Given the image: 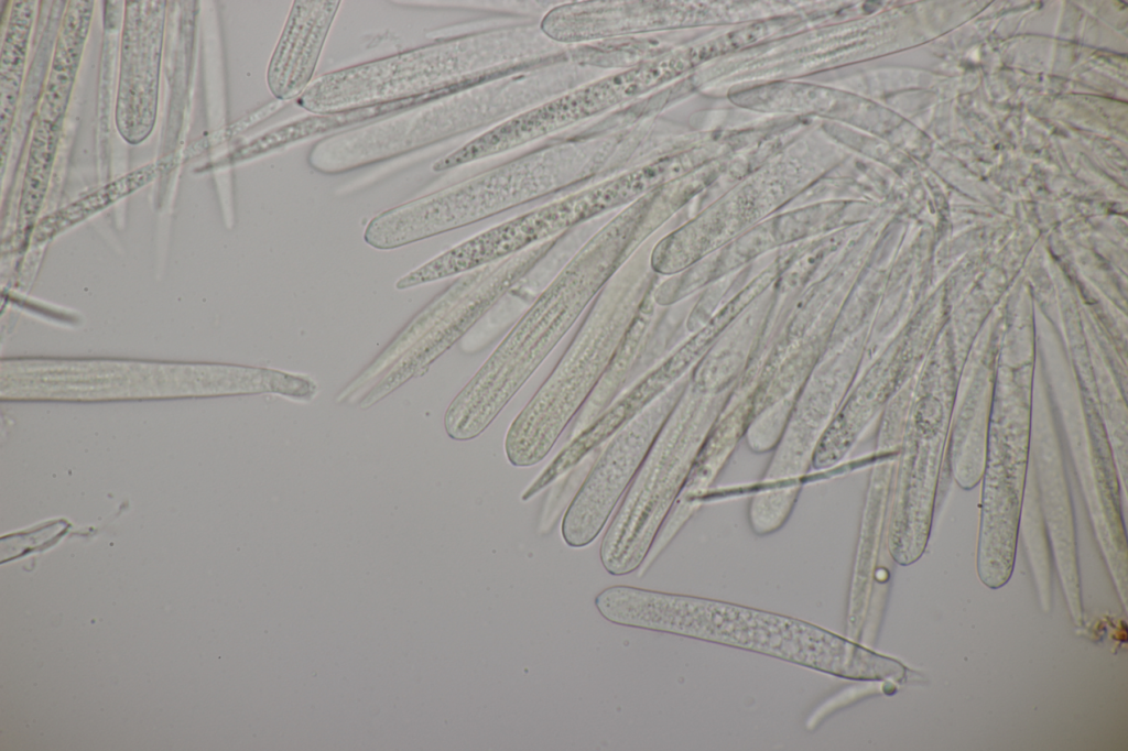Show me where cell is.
<instances>
[{
  "label": "cell",
  "instance_id": "cell-2",
  "mask_svg": "<svg viewBox=\"0 0 1128 751\" xmlns=\"http://www.w3.org/2000/svg\"><path fill=\"white\" fill-rule=\"evenodd\" d=\"M649 259L638 249L603 287L558 362L509 425L505 454L513 467H532L550 454L654 301Z\"/></svg>",
  "mask_w": 1128,
  "mask_h": 751
},
{
  "label": "cell",
  "instance_id": "cell-8",
  "mask_svg": "<svg viewBox=\"0 0 1128 751\" xmlns=\"http://www.w3.org/2000/svg\"><path fill=\"white\" fill-rule=\"evenodd\" d=\"M677 426L658 433L603 536L599 558L612 576H625L646 560L665 518L680 472Z\"/></svg>",
  "mask_w": 1128,
  "mask_h": 751
},
{
  "label": "cell",
  "instance_id": "cell-14",
  "mask_svg": "<svg viewBox=\"0 0 1128 751\" xmlns=\"http://www.w3.org/2000/svg\"><path fill=\"white\" fill-rule=\"evenodd\" d=\"M88 4L90 2H77L67 13L43 99L42 121L55 123L66 106L89 25L91 6Z\"/></svg>",
  "mask_w": 1128,
  "mask_h": 751
},
{
  "label": "cell",
  "instance_id": "cell-16",
  "mask_svg": "<svg viewBox=\"0 0 1128 751\" xmlns=\"http://www.w3.org/2000/svg\"><path fill=\"white\" fill-rule=\"evenodd\" d=\"M56 141L55 123L41 121L31 142L22 188L19 217L21 227L30 226L40 210L51 175Z\"/></svg>",
  "mask_w": 1128,
  "mask_h": 751
},
{
  "label": "cell",
  "instance_id": "cell-13",
  "mask_svg": "<svg viewBox=\"0 0 1128 751\" xmlns=\"http://www.w3.org/2000/svg\"><path fill=\"white\" fill-rule=\"evenodd\" d=\"M454 94L453 88L442 89L433 92H429L414 98L397 100L388 104L373 105L364 108L335 112L316 115L312 118H305L284 127L279 128L259 137L242 148L236 150L232 153L235 161L245 160L251 156H256L265 153L270 150L280 148L284 144L291 143L299 139L316 135L318 133L334 130L335 128H343L351 123L362 122L376 118L377 116H383L402 111L408 108L420 106L446 96Z\"/></svg>",
  "mask_w": 1128,
  "mask_h": 751
},
{
  "label": "cell",
  "instance_id": "cell-6",
  "mask_svg": "<svg viewBox=\"0 0 1128 751\" xmlns=\"http://www.w3.org/2000/svg\"><path fill=\"white\" fill-rule=\"evenodd\" d=\"M682 57L646 61L521 113L434 162L436 172L521 145L628 101L684 68Z\"/></svg>",
  "mask_w": 1128,
  "mask_h": 751
},
{
  "label": "cell",
  "instance_id": "cell-9",
  "mask_svg": "<svg viewBox=\"0 0 1128 751\" xmlns=\"http://www.w3.org/2000/svg\"><path fill=\"white\" fill-rule=\"evenodd\" d=\"M668 399L652 402L607 440L564 513L561 534L567 546L585 547L603 531L660 431Z\"/></svg>",
  "mask_w": 1128,
  "mask_h": 751
},
{
  "label": "cell",
  "instance_id": "cell-3",
  "mask_svg": "<svg viewBox=\"0 0 1128 751\" xmlns=\"http://www.w3.org/2000/svg\"><path fill=\"white\" fill-rule=\"evenodd\" d=\"M480 39L459 37L324 74L296 99L315 115L335 113L476 85Z\"/></svg>",
  "mask_w": 1128,
  "mask_h": 751
},
{
  "label": "cell",
  "instance_id": "cell-12",
  "mask_svg": "<svg viewBox=\"0 0 1128 751\" xmlns=\"http://www.w3.org/2000/svg\"><path fill=\"white\" fill-rule=\"evenodd\" d=\"M339 6V0L292 2L267 69L276 99H297L308 88Z\"/></svg>",
  "mask_w": 1128,
  "mask_h": 751
},
{
  "label": "cell",
  "instance_id": "cell-1",
  "mask_svg": "<svg viewBox=\"0 0 1128 751\" xmlns=\"http://www.w3.org/2000/svg\"><path fill=\"white\" fill-rule=\"evenodd\" d=\"M653 230L649 213L633 203L595 233L465 384L470 404L487 416H498Z\"/></svg>",
  "mask_w": 1128,
  "mask_h": 751
},
{
  "label": "cell",
  "instance_id": "cell-10",
  "mask_svg": "<svg viewBox=\"0 0 1128 751\" xmlns=\"http://www.w3.org/2000/svg\"><path fill=\"white\" fill-rule=\"evenodd\" d=\"M440 99L327 137L311 150L308 162L319 172L340 173L404 154L462 131L466 121L459 118V101Z\"/></svg>",
  "mask_w": 1128,
  "mask_h": 751
},
{
  "label": "cell",
  "instance_id": "cell-11",
  "mask_svg": "<svg viewBox=\"0 0 1128 751\" xmlns=\"http://www.w3.org/2000/svg\"><path fill=\"white\" fill-rule=\"evenodd\" d=\"M685 347L629 384L588 426L570 438L521 496L528 501L584 461L589 454L641 414L680 374L688 360Z\"/></svg>",
  "mask_w": 1128,
  "mask_h": 751
},
{
  "label": "cell",
  "instance_id": "cell-4",
  "mask_svg": "<svg viewBox=\"0 0 1128 751\" xmlns=\"http://www.w3.org/2000/svg\"><path fill=\"white\" fill-rule=\"evenodd\" d=\"M666 182L659 161L638 166L490 228L441 253L446 276L463 274L535 244L623 205Z\"/></svg>",
  "mask_w": 1128,
  "mask_h": 751
},
{
  "label": "cell",
  "instance_id": "cell-7",
  "mask_svg": "<svg viewBox=\"0 0 1128 751\" xmlns=\"http://www.w3.org/2000/svg\"><path fill=\"white\" fill-rule=\"evenodd\" d=\"M703 614L695 598L686 596L685 618L681 635L707 639L749 650L769 653L780 659L849 676L850 670L838 662L833 652L858 656L860 646L801 621L747 610L728 603L712 602L723 621L699 599Z\"/></svg>",
  "mask_w": 1128,
  "mask_h": 751
},
{
  "label": "cell",
  "instance_id": "cell-15",
  "mask_svg": "<svg viewBox=\"0 0 1128 751\" xmlns=\"http://www.w3.org/2000/svg\"><path fill=\"white\" fill-rule=\"evenodd\" d=\"M154 175L155 167L147 165L100 187L54 214L48 215L36 226L34 230V240L36 242L46 241L66 228L74 226L75 224L142 187L150 182Z\"/></svg>",
  "mask_w": 1128,
  "mask_h": 751
},
{
  "label": "cell",
  "instance_id": "cell-5",
  "mask_svg": "<svg viewBox=\"0 0 1128 751\" xmlns=\"http://www.w3.org/2000/svg\"><path fill=\"white\" fill-rule=\"evenodd\" d=\"M1031 431L1026 409H1001L988 423L981 475L976 569L980 581L998 589L1016 560Z\"/></svg>",
  "mask_w": 1128,
  "mask_h": 751
}]
</instances>
